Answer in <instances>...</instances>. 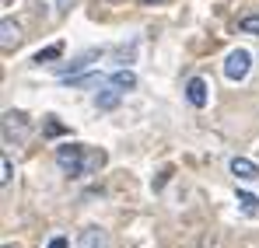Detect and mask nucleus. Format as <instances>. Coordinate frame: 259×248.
I'll list each match as a JSON object with an SVG mask.
<instances>
[{
	"instance_id": "1",
	"label": "nucleus",
	"mask_w": 259,
	"mask_h": 248,
	"mask_svg": "<svg viewBox=\"0 0 259 248\" xmlns=\"http://www.w3.org/2000/svg\"><path fill=\"white\" fill-rule=\"evenodd\" d=\"M56 165L63 168L70 178H84V175H91V171H98V168L105 165V154H102V151L84 154V147L63 143V147H56Z\"/></svg>"
},
{
	"instance_id": "2",
	"label": "nucleus",
	"mask_w": 259,
	"mask_h": 248,
	"mask_svg": "<svg viewBox=\"0 0 259 248\" xmlns=\"http://www.w3.org/2000/svg\"><path fill=\"white\" fill-rule=\"evenodd\" d=\"M249 67H252V56H249V49H231L228 53V60H224V77L231 84L245 81L249 77Z\"/></svg>"
},
{
	"instance_id": "3",
	"label": "nucleus",
	"mask_w": 259,
	"mask_h": 248,
	"mask_svg": "<svg viewBox=\"0 0 259 248\" xmlns=\"http://www.w3.org/2000/svg\"><path fill=\"white\" fill-rule=\"evenodd\" d=\"M231 175H238L242 182H256L259 178V165L249 158H231Z\"/></svg>"
},
{
	"instance_id": "4",
	"label": "nucleus",
	"mask_w": 259,
	"mask_h": 248,
	"mask_svg": "<svg viewBox=\"0 0 259 248\" xmlns=\"http://www.w3.org/2000/svg\"><path fill=\"white\" fill-rule=\"evenodd\" d=\"M186 98H189V105L203 109V105H207V98H210V94H207V81H203V77H193V81L186 84Z\"/></svg>"
},
{
	"instance_id": "5",
	"label": "nucleus",
	"mask_w": 259,
	"mask_h": 248,
	"mask_svg": "<svg viewBox=\"0 0 259 248\" xmlns=\"http://www.w3.org/2000/svg\"><path fill=\"white\" fill-rule=\"evenodd\" d=\"M77 248H109L105 231H102V227H84L81 238H77Z\"/></svg>"
},
{
	"instance_id": "6",
	"label": "nucleus",
	"mask_w": 259,
	"mask_h": 248,
	"mask_svg": "<svg viewBox=\"0 0 259 248\" xmlns=\"http://www.w3.org/2000/svg\"><path fill=\"white\" fill-rule=\"evenodd\" d=\"M119 98H123V91H119L116 84H109L105 91H98V94H95V105L109 112V109H116V105H119Z\"/></svg>"
},
{
	"instance_id": "7",
	"label": "nucleus",
	"mask_w": 259,
	"mask_h": 248,
	"mask_svg": "<svg viewBox=\"0 0 259 248\" xmlns=\"http://www.w3.org/2000/svg\"><path fill=\"white\" fill-rule=\"evenodd\" d=\"M98 56H102V49H88L84 56H77V60H74L70 67H60L56 74H60V77H67V74H77V70H84V67L91 63V60H98Z\"/></svg>"
},
{
	"instance_id": "8",
	"label": "nucleus",
	"mask_w": 259,
	"mask_h": 248,
	"mask_svg": "<svg viewBox=\"0 0 259 248\" xmlns=\"http://www.w3.org/2000/svg\"><path fill=\"white\" fill-rule=\"evenodd\" d=\"M0 32H4V35H0V42H4V49H14V45L21 42V28H18V25H14L11 18H4Z\"/></svg>"
},
{
	"instance_id": "9",
	"label": "nucleus",
	"mask_w": 259,
	"mask_h": 248,
	"mask_svg": "<svg viewBox=\"0 0 259 248\" xmlns=\"http://www.w3.org/2000/svg\"><path fill=\"white\" fill-rule=\"evenodd\" d=\"M109 84H116V87H119V91H133V87H137V74H133V70H126V67H123V70H116V74H112V77H109Z\"/></svg>"
},
{
	"instance_id": "10",
	"label": "nucleus",
	"mask_w": 259,
	"mask_h": 248,
	"mask_svg": "<svg viewBox=\"0 0 259 248\" xmlns=\"http://www.w3.org/2000/svg\"><path fill=\"white\" fill-rule=\"evenodd\" d=\"M14 126H18V133L25 136V129H28V119H25V112H7V116H4V133H11Z\"/></svg>"
},
{
	"instance_id": "11",
	"label": "nucleus",
	"mask_w": 259,
	"mask_h": 248,
	"mask_svg": "<svg viewBox=\"0 0 259 248\" xmlns=\"http://www.w3.org/2000/svg\"><path fill=\"white\" fill-rule=\"evenodd\" d=\"M238 207H242V213H245V217H252V213L259 210V200L252 196V192H238Z\"/></svg>"
},
{
	"instance_id": "12",
	"label": "nucleus",
	"mask_w": 259,
	"mask_h": 248,
	"mask_svg": "<svg viewBox=\"0 0 259 248\" xmlns=\"http://www.w3.org/2000/svg\"><path fill=\"white\" fill-rule=\"evenodd\" d=\"M60 53H63V45H60V42H56V45H49V49H42V53H39V56H35V63H49V60H56V56H60Z\"/></svg>"
},
{
	"instance_id": "13",
	"label": "nucleus",
	"mask_w": 259,
	"mask_h": 248,
	"mask_svg": "<svg viewBox=\"0 0 259 248\" xmlns=\"http://www.w3.org/2000/svg\"><path fill=\"white\" fill-rule=\"evenodd\" d=\"M11 175H14V168H11V158L4 154V158H0V182L7 185V182H11Z\"/></svg>"
},
{
	"instance_id": "14",
	"label": "nucleus",
	"mask_w": 259,
	"mask_h": 248,
	"mask_svg": "<svg viewBox=\"0 0 259 248\" xmlns=\"http://www.w3.org/2000/svg\"><path fill=\"white\" fill-rule=\"evenodd\" d=\"M242 32H252V35H259V18L252 14V18H242Z\"/></svg>"
},
{
	"instance_id": "15",
	"label": "nucleus",
	"mask_w": 259,
	"mask_h": 248,
	"mask_svg": "<svg viewBox=\"0 0 259 248\" xmlns=\"http://www.w3.org/2000/svg\"><path fill=\"white\" fill-rule=\"evenodd\" d=\"M74 87H88V84H102V77H98V74H91V77H74Z\"/></svg>"
},
{
	"instance_id": "16",
	"label": "nucleus",
	"mask_w": 259,
	"mask_h": 248,
	"mask_svg": "<svg viewBox=\"0 0 259 248\" xmlns=\"http://www.w3.org/2000/svg\"><path fill=\"white\" fill-rule=\"evenodd\" d=\"M133 53H137V45H123V49H119V53H116V56H119V60H123V63H126V60H133Z\"/></svg>"
},
{
	"instance_id": "17",
	"label": "nucleus",
	"mask_w": 259,
	"mask_h": 248,
	"mask_svg": "<svg viewBox=\"0 0 259 248\" xmlns=\"http://www.w3.org/2000/svg\"><path fill=\"white\" fill-rule=\"evenodd\" d=\"M70 4H74V0H56V14H67V11H70Z\"/></svg>"
},
{
	"instance_id": "18",
	"label": "nucleus",
	"mask_w": 259,
	"mask_h": 248,
	"mask_svg": "<svg viewBox=\"0 0 259 248\" xmlns=\"http://www.w3.org/2000/svg\"><path fill=\"white\" fill-rule=\"evenodd\" d=\"M46 248H67V238H53V241H49Z\"/></svg>"
},
{
	"instance_id": "19",
	"label": "nucleus",
	"mask_w": 259,
	"mask_h": 248,
	"mask_svg": "<svg viewBox=\"0 0 259 248\" xmlns=\"http://www.w3.org/2000/svg\"><path fill=\"white\" fill-rule=\"evenodd\" d=\"M144 4H158V0H144Z\"/></svg>"
},
{
	"instance_id": "20",
	"label": "nucleus",
	"mask_w": 259,
	"mask_h": 248,
	"mask_svg": "<svg viewBox=\"0 0 259 248\" xmlns=\"http://www.w3.org/2000/svg\"><path fill=\"white\" fill-rule=\"evenodd\" d=\"M4 248H11V245H4Z\"/></svg>"
}]
</instances>
